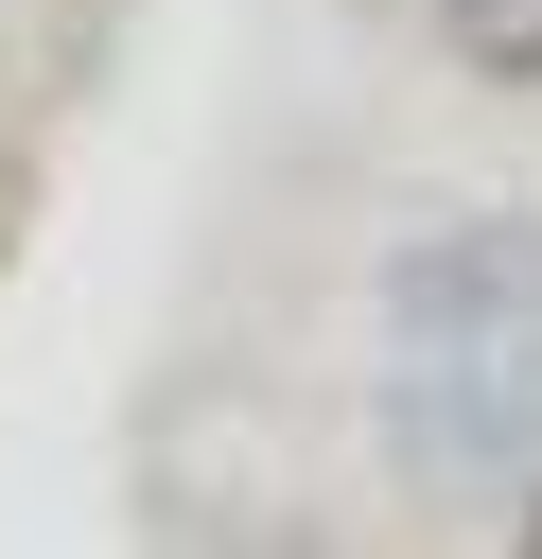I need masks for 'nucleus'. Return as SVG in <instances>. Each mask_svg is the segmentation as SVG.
Masks as SVG:
<instances>
[{
  "label": "nucleus",
  "instance_id": "nucleus-1",
  "mask_svg": "<svg viewBox=\"0 0 542 559\" xmlns=\"http://www.w3.org/2000/svg\"><path fill=\"white\" fill-rule=\"evenodd\" d=\"M367 437L420 507H525L542 489V332L525 349H385Z\"/></svg>",
  "mask_w": 542,
  "mask_h": 559
},
{
  "label": "nucleus",
  "instance_id": "nucleus-2",
  "mask_svg": "<svg viewBox=\"0 0 542 559\" xmlns=\"http://www.w3.org/2000/svg\"><path fill=\"white\" fill-rule=\"evenodd\" d=\"M367 297H385V349H525L542 332V210H420Z\"/></svg>",
  "mask_w": 542,
  "mask_h": 559
},
{
  "label": "nucleus",
  "instance_id": "nucleus-3",
  "mask_svg": "<svg viewBox=\"0 0 542 559\" xmlns=\"http://www.w3.org/2000/svg\"><path fill=\"white\" fill-rule=\"evenodd\" d=\"M420 17H437L490 87H542V0H420Z\"/></svg>",
  "mask_w": 542,
  "mask_h": 559
},
{
  "label": "nucleus",
  "instance_id": "nucleus-4",
  "mask_svg": "<svg viewBox=\"0 0 542 559\" xmlns=\"http://www.w3.org/2000/svg\"><path fill=\"white\" fill-rule=\"evenodd\" d=\"M245 559H332V542H315V524H262V542H245Z\"/></svg>",
  "mask_w": 542,
  "mask_h": 559
},
{
  "label": "nucleus",
  "instance_id": "nucleus-5",
  "mask_svg": "<svg viewBox=\"0 0 542 559\" xmlns=\"http://www.w3.org/2000/svg\"><path fill=\"white\" fill-rule=\"evenodd\" d=\"M0 87H17V35H0Z\"/></svg>",
  "mask_w": 542,
  "mask_h": 559
},
{
  "label": "nucleus",
  "instance_id": "nucleus-6",
  "mask_svg": "<svg viewBox=\"0 0 542 559\" xmlns=\"http://www.w3.org/2000/svg\"><path fill=\"white\" fill-rule=\"evenodd\" d=\"M0 210H17V157H0Z\"/></svg>",
  "mask_w": 542,
  "mask_h": 559
},
{
  "label": "nucleus",
  "instance_id": "nucleus-7",
  "mask_svg": "<svg viewBox=\"0 0 542 559\" xmlns=\"http://www.w3.org/2000/svg\"><path fill=\"white\" fill-rule=\"evenodd\" d=\"M525 559H542V542H525Z\"/></svg>",
  "mask_w": 542,
  "mask_h": 559
}]
</instances>
